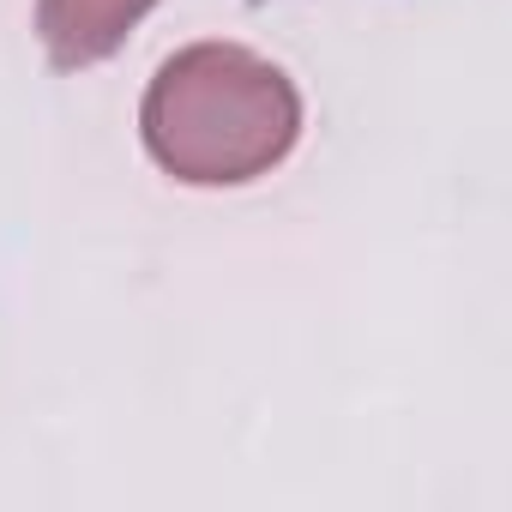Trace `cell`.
I'll list each match as a JSON object with an SVG mask.
<instances>
[{"label": "cell", "instance_id": "1", "mask_svg": "<svg viewBox=\"0 0 512 512\" xmlns=\"http://www.w3.org/2000/svg\"><path fill=\"white\" fill-rule=\"evenodd\" d=\"M139 133L163 175L187 187H241L296 151L302 91L241 43H193L157 67Z\"/></svg>", "mask_w": 512, "mask_h": 512}, {"label": "cell", "instance_id": "2", "mask_svg": "<svg viewBox=\"0 0 512 512\" xmlns=\"http://www.w3.org/2000/svg\"><path fill=\"white\" fill-rule=\"evenodd\" d=\"M157 0H37V37L61 73L109 61Z\"/></svg>", "mask_w": 512, "mask_h": 512}]
</instances>
